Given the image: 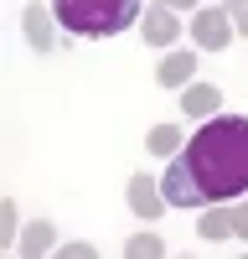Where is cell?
Returning a JSON list of instances; mask_svg holds the SVG:
<instances>
[{
    "mask_svg": "<svg viewBox=\"0 0 248 259\" xmlns=\"http://www.w3.org/2000/svg\"><path fill=\"white\" fill-rule=\"evenodd\" d=\"M165 207H212L248 192V114H212L165 166Z\"/></svg>",
    "mask_w": 248,
    "mask_h": 259,
    "instance_id": "6da1fadb",
    "label": "cell"
},
{
    "mask_svg": "<svg viewBox=\"0 0 248 259\" xmlns=\"http://www.w3.org/2000/svg\"><path fill=\"white\" fill-rule=\"evenodd\" d=\"M52 16L73 36H119L130 21L145 16L140 0H52Z\"/></svg>",
    "mask_w": 248,
    "mask_h": 259,
    "instance_id": "7a4b0ae2",
    "label": "cell"
},
{
    "mask_svg": "<svg viewBox=\"0 0 248 259\" xmlns=\"http://www.w3.org/2000/svg\"><path fill=\"white\" fill-rule=\"evenodd\" d=\"M130 212H140L145 223L165 212V192H160V182L150 177V171H135L130 177Z\"/></svg>",
    "mask_w": 248,
    "mask_h": 259,
    "instance_id": "3957f363",
    "label": "cell"
},
{
    "mask_svg": "<svg viewBox=\"0 0 248 259\" xmlns=\"http://www.w3.org/2000/svg\"><path fill=\"white\" fill-rule=\"evenodd\" d=\"M140 31H145V41L150 47H165V41H176L181 36V21H176V11L171 6H145V16H140Z\"/></svg>",
    "mask_w": 248,
    "mask_h": 259,
    "instance_id": "277c9868",
    "label": "cell"
},
{
    "mask_svg": "<svg viewBox=\"0 0 248 259\" xmlns=\"http://www.w3.org/2000/svg\"><path fill=\"white\" fill-rule=\"evenodd\" d=\"M192 36L202 41L207 52H222L227 41H233V21H227V11H197V21H192Z\"/></svg>",
    "mask_w": 248,
    "mask_h": 259,
    "instance_id": "5b68a950",
    "label": "cell"
},
{
    "mask_svg": "<svg viewBox=\"0 0 248 259\" xmlns=\"http://www.w3.org/2000/svg\"><path fill=\"white\" fill-rule=\"evenodd\" d=\"M181 114L186 119H212V114H222V89H217V83H192V89L181 94Z\"/></svg>",
    "mask_w": 248,
    "mask_h": 259,
    "instance_id": "8992f818",
    "label": "cell"
},
{
    "mask_svg": "<svg viewBox=\"0 0 248 259\" xmlns=\"http://www.w3.org/2000/svg\"><path fill=\"white\" fill-rule=\"evenodd\" d=\"M52 244H57V228H52L47 218H36V223H26V228H21V239H16V254H26V259H41V254H57Z\"/></svg>",
    "mask_w": 248,
    "mask_h": 259,
    "instance_id": "52a82bcc",
    "label": "cell"
},
{
    "mask_svg": "<svg viewBox=\"0 0 248 259\" xmlns=\"http://www.w3.org/2000/svg\"><path fill=\"white\" fill-rule=\"evenodd\" d=\"M52 21H57V16H47L41 6H26V16H21V26H26V41H31L36 52H52V47H57V36H52Z\"/></svg>",
    "mask_w": 248,
    "mask_h": 259,
    "instance_id": "ba28073f",
    "label": "cell"
},
{
    "mask_svg": "<svg viewBox=\"0 0 248 259\" xmlns=\"http://www.w3.org/2000/svg\"><path fill=\"white\" fill-rule=\"evenodd\" d=\"M192 73H197V52H171L160 62L155 83H160V89H181V83H192Z\"/></svg>",
    "mask_w": 248,
    "mask_h": 259,
    "instance_id": "9c48e42d",
    "label": "cell"
},
{
    "mask_svg": "<svg viewBox=\"0 0 248 259\" xmlns=\"http://www.w3.org/2000/svg\"><path fill=\"white\" fill-rule=\"evenodd\" d=\"M197 233H202L207 244H217V239H233V212H227L222 202H212V207H207L202 218H197Z\"/></svg>",
    "mask_w": 248,
    "mask_h": 259,
    "instance_id": "30bf717a",
    "label": "cell"
},
{
    "mask_svg": "<svg viewBox=\"0 0 248 259\" xmlns=\"http://www.w3.org/2000/svg\"><path fill=\"white\" fill-rule=\"evenodd\" d=\"M181 145H186L181 140V124H155L150 135H145V150H150V156H165V161H171Z\"/></svg>",
    "mask_w": 248,
    "mask_h": 259,
    "instance_id": "8fae6325",
    "label": "cell"
},
{
    "mask_svg": "<svg viewBox=\"0 0 248 259\" xmlns=\"http://www.w3.org/2000/svg\"><path fill=\"white\" fill-rule=\"evenodd\" d=\"M124 254L130 259H155V254H165V244L155 239V233H135V239L124 244Z\"/></svg>",
    "mask_w": 248,
    "mask_h": 259,
    "instance_id": "7c38bea8",
    "label": "cell"
},
{
    "mask_svg": "<svg viewBox=\"0 0 248 259\" xmlns=\"http://www.w3.org/2000/svg\"><path fill=\"white\" fill-rule=\"evenodd\" d=\"M16 239H21V228H16V202H0V244L16 249Z\"/></svg>",
    "mask_w": 248,
    "mask_h": 259,
    "instance_id": "4fadbf2b",
    "label": "cell"
},
{
    "mask_svg": "<svg viewBox=\"0 0 248 259\" xmlns=\"http://www.w3.org/2000/svg\"><path fill=\"white\" fill-rule=\"evenodd\" d=\"M222 11H227V21H233V31H243V36H248V0H227Z\"/></svg>",
    "mask_w": 248,
    "mask_h": 259,
    "instance_id": "5bb4252c",
    "label": "cell"
},
{
    "mask_svg": "<svg viewBox=\"0 0 248 259\" xmlns=\"http://www.w3.org/2000/svg\"><path fill=\"white\" fill-rule=\"evenodd\" d=\"M57 254H62V259H93L98 249H93V244H83V239H78V244H62Z\"/></svg>",
    "mask_w": 248,
    "mask_h": 259,
    "instance_id": "9a60e30c",
    "label": "cell"
},
{
    "mask_svg": "<svg viewBox=\"0 0 248 259\" xmlns=\"http://www.w3.org/2000/svg\"><path fill=\"white\" fill-rule=\"evenodd\" d=\"M227 212H233V233H238V239H248V202L227 207Z\"/></svg>",
    "mask_w": 248,
    "mask_h": 259,
    "instance_id": "2e32d148",
    "label": "cell"
},
{
    "mask_svg": "<svg viewBox=\"0 0 248 259\" xmlns=\"http://www.w3.org/2000/svg\"><path fill=\"white\" fill-rule=\"evenodd\" d=\"M160 6H171V11H192L197 0H160Z\"/></svg>",
    "mask_w": 248,
    "mask_h": 259,
    "instance_id": "e0dca14e",
    "label": "cell"
}]
</instances>
